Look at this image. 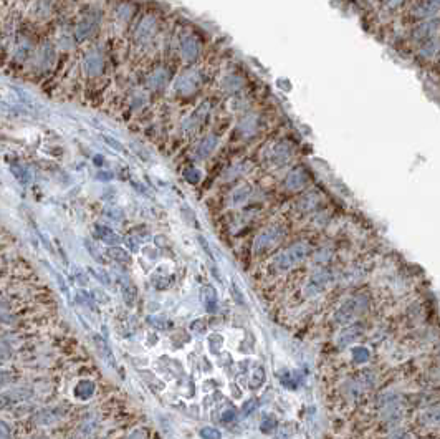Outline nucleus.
Returning <instances> with one entry per match:
<instances>
[{
  "label": "nucleus",
  "instance_id": "20",
  "mask_svg": "<svg viewBox=\"0 0 440 439\" xmlns=\"http://www.w3.org/2000/svg\"><path fill=\"white\" fill-rule=\"evenodd\" d=\"M99 237H101L106 244H118L119 242V237L116 234H113L111 230H101L99 232Z\"/></svg>",
  "mask_w": 440,
  "mask_h": 439
},
{
  "label": "nucleus",
  "instance_id": "16",
  "mask_svg": "<svg viewBox=\"0 0 440 439\" xmlns=\"http://www.w3.org/2000/svg\"><path fill=\"white\" fill-rule=\"evenodd\" d=\"M30 394H31V391L25 393V390L18 388V390H12L9 393H4V398H10L12 401H23L25 398H28Z\"/></svg>",
  "mask_w": 440,
  "mask_h": 439
},
{
  "label": "nucleus",
  "instance_id": "3",
  "mask_svg": "<svg viewBox=\"0 0 440 439\" xmlns=\"http://www.w3.org/2000/svg\"><path fill=\"white\" fill-rule=\"evenodd\" d=\"M329 280H331L329 272H326V271L314 272L311 277H310V280H308V284L305 285V295H306V297L318 295L319 292H323L324 288L328 287Z\"/></svg>",
  "mask_w": 440,
  "mask_h": 439
},
{
  "label": "nucleus",
  "instance_id": "19",
  "mask_svg": "<svg viewBox=\"0 0 440 439\" xmlns=\"http://www.w3.org/2000/svg\"><path fill=\"white\" fill-rule=\"evenodd\" d=\"M191 330L194 331V333H197V335H202V333H205V330H207V327H205V322L202 318H199V320H194V322L191 323Z\"/></svg>",
  "mask_w": 440,
  "mask_h": 439
},
{
  "label": "nucleus",
  "instance_id": "4",
  "mask_svg": "<svg viewBox=\"0 0 440 439\" xmlns=\"http://www.w3.org/2000/svg\"><path fill=\"white\" fill-rule=\"evenodd\" d=\"M61 416H63V411L60 408H47V410L36 413L35 423L40 426H50V424H55Z\"/></svg>",
  "mask_w": 440,
  "mask_h": 439
},
{
  "label": "nucleus",
  "instance_id": "7",
  "mask_svg": "<svg viewBox=\"0 0 440 439\" xmlns=\"http://www.w3.org/2000/svg\"><path fill=\"white\" fill-rule=\"evenodd\" d=\"M359 333H361V330L357 328V327H349V328L343 330L341 333L338 335V338H336L338 347H341V348L348 347V345H351L357 336H359Z\"/></svg>",
  "mask_w": 440,
  "mask_h": 439
},
{
  "label": "nucleus",
  "instance_id": "14",
  "mask_svg": "<svg viewBox=\"0 0 440 439\" xmlns=\"http://www.w3.org/2000/svg\"><path fill=\"white\" fill-rule=\"evenodd\" d=\"M207 343H209V350L212 351V353H218L220 348L224 347V338L220 335H217V333H213V335L209 336Z\"/></svg>",
  "mask_w": 440,
  "mask_h": 439
},
{
  "label": "nucleus",
  "instance_id": "11",
  "mask_svg": "<svg viewBox=\"0 0 440 439\" xmlns=\"http://www.w3.org/2000/svg\"><path fill=\"white\" fill-rule=\"evenodd\" d=\"M123 297H124V302L128 305H133L136 298V288L131 285L128 280L123 282Z\"/></svg>",
  "mask_w": 440,
  "mask_h": 439
},
{
  "label": "nucleus",
  "instance_id": "10",
  "mask_svg": "<svg viewBox=\"0 0 440 439\" xmlns=\"http://www.w3.org/2000/svg\"><path fill=\"white\" fill-rule=\"evenodd\" d=\"M280 381H281L283 386L288 388V390H297V388H298L297 375H293L291 372H286V373L280 375Z\"/></svg>",
  "mask_w": 440,
  "mask_h": 439
},
{
  "label": "nucleus",
  "instance_id": "22",
  "mask_svg": "<svg viewBox=\"0 0 440 439\" xmlns=\"http://www.w3.org/2000/svg\"><path fill=\"white\" fill-rule=\"evenodd\" d=\"M109 254H111L113 259L118 260V262H126V263L131 262V257H129L128 254H126L124 250H116V249H115V250H111Z\"/></svg>",
  "mask_w": 440,
  "mask_h": 439
},
{
  "label": "nucleus",
  "instance_id": "9",
  "mask_svg": "<svg viewBox=\"0 0 440 439\" xmlns=\"http://www.w3.org/2000/svg\"><path fill=\"white\" fill-rule=\"evenodd\" d=\"M94 342H96V347L99 348V351H101V355L104 356V360L109 363L111 366H115V356H113L111 350L108 347V343H106V340H103V338L99 336H94Z\"/></svg>",
  "mask_w": 440,
  "mask_h": 439
},
{
  "label": "nucleus",
  "instance_id": "17",
  "mask_svg": "<svg viewBox=\"0 0 440 439\" xmlns=\"http://www.w3.org/2000/svg\"><path fill=\"white\" fill-rule=\"evenodd\" d=\"M200 437L202 439H220L222 437V434H220V431L215 429V428H202L200 429Z\"/></svg>",
  "mask_w": 440,
  "mask_h": 439
},
{
  "label": "nucleus",
  "instance_id": "26",
  "mask_svg": "<svg viewBox=\"0 0 440 439\" xmlns=\"http://www.w3.org/2000/svg\"><path fill=\"white\" fill-rule=\"evenodd\" d=\"M0 432H2V439H9V426L5 424V421H2V429H0Z\"/></svg>",
  "mask_w": 440,
  "mask_h": 439
},
{
  "label": "nucleus",
  "instance_id": "6",
  "mask_svg": "<svg viewBox=\"0 0 440 439\" xmlns=\"http://www.w3.org/2000/svg\"><path fill=\"white\" fill-rule=\"evenodd\" d=\"M94 394V383L90 380H81L78 381L77 388H75V396L81 401H86L90 399Z\"/></svg>",
  "mask_w": 440,
  "mask_h": 439
},
{
  "label": "nucleus",
  "instance_id": "12",
  "mask_svg": "<svg viewBox=\"0 0 440 439\" xmlns=\"http://www.w3.org/2000/svg\"><path fill=\"white\" fill-rule=\"evenodd\" d=\"M260 429H262V432H265V434H270V432H273V431L276 429V419H275V416H272V415L263 416L262 423H260Z\"/></svg>",
  "mask_w": 440,
  "mask_h": 439
},
{
  "label": "nucleus",
  "instance_id": "5",
  "mask_svg": "<svg viewBox=\"0 0 440 439\" xmlns=\"http://www.w3.org/2000/svg\"><path fill=\"white\" fill-rule=\"evenodd\" d=\"M200 293H202V302L205 305V309L209 310L210 313H215L217 312V292H215V288H213L212 285H205V287H202Z\"/></svg>",
  "mask_w": 440,
  "mask_h": 439
},
{
  "label": "nucleus",
  "instance_id": "18",
  "mask_svg": "<svg viewBox=\"0 0 440 439\" xmlns=\"http://www.w3.org/2000/svg\"><path fill=\"white\" fill-rule=\"evenodd\" d=\"M148 320H149V323L153 325V327L159 328V330H164V328L169 327V323H164V322H167L166 317H149Z\"/></svg>",
  "mask_w": 440,
  "mask_h": 439
},
{
  "label": "nucleus",
  "instance_id": "23",
  "mask_svg": "<svg viewBox=\"0 0 440 439\" xmlns=\"http://www.w3.org/2000/svg\"><path fill=\"white\" fill-rule=\"evenodd\" d=\"M232 293H234V298H235V302H237L238 305H245V300H243V297H242L240 288H238L235 284H232Z\"/></svg>",
  "mask_w": 440,
  "mask_h": 439
},
{
  "label": "nucleus",
  "instance_id": "21",
  "mask_svg": "<svg viewBox=\"0 0 440 439\" xmlns=\"http://www.w3.org/2000/svg\"><path fill=\"white\" fill-rule=\"evenodd\" d=\"M255 410H256V399H248V401H245L243 406H242V415H243V416H248V415H251V413H253Z\"/></svg>",
  "mask_w": 440,
  "mask_h": 439
},
{
  "label": "nucleus",
  "instance_id": "13",
  "mask_svg": "<svg viewBox=\"0 0 440 439\" xmlns=\"http://www.w3.org/2000/svg\"><path fill=\"white\" fill-rule=\"evenodd\" d=\"M369 356H371V353H369L368 348H364V347L353 348V360L356 363H366V361H369Z\"/></svg>",
  "mask_w": 440,
  "mask_h": 439
},
{
  "label": "nucleus",
  "instance_id": "8",
  "mask_svg": "<svg viewBox=\"0 0 440 439\" xmlns=\"http://www.w3.org/2000/svg\"><path fill=\"white\" fill-rule=\"evenodd\" d=\"M265 380H267V372H265V368H263V366H259V368H256L255 372H253V375L250 376L248 385H250L251 390H259V388H262L263 383H265Z\"/></svg>",
  "mask_w": 440,
  "mask_h": 439
},
{
  "label": "nucleus",
  "instance_id": "25",
  "mask_svg": "<svg viewBox=\"0 0 440 439\" xmlns=\"http://www.w3.org/2000/svg\"><path fill=\"white\" fill-rule=\"evenodd\" d=\"M234 418H235V411H234V410H229V411H225V413H224L222 421H224V423H230Z\"/></svg>",
  "mask_w": 440,
  "mask_h": 439
},
{
  "label": "nucleus",
  "instance_id": "15",
  "mask_svg": "<svg viewBox=\"0 0 440 439\" xmlns=\"http://www.w3.org/2000/svg\"><path fill=\"white\" fill-rule=\"evenodd\" d=\"M422 423L425 424H438L440 423V410H429L422 415Z\"/></svg>",
  "mask_w": 440,
  "mask_h": 439
},
{
  "label": "nucleus",
  "instance_id": "2",
  "mask_svg": "<svg viewBox=\"0 0 440 439\" xmlns=\"http://www.w3.org/2000/svg\"><path fill=\"white\" fill-rule=\"evenodd\" d=\"M308 254H310V246H308V244H303V242L295 244L293 247L285 250V252L275 260V267L278 268L280 272L290 271L291 267H295L297 263L303 260Z\"/></svg>",
  "mask_w": 440,
  "mask_h": 439
},
{
  "label": "nucleus",
  "instance_id": "1",
  "mask_svg": "<svg viewBox=\"0 0 440 439\" xmlns=\"http://www.w3.org/2000/svg\"><path fill=\"white\" fill-rule=\"evenodd\" d=\"M368 307H369V298L366 295H357V297L346 300L335 313L336 323L348 325L351 322H354L357 317L362 315V313L368 310Z\"/></svg>",
  "mask_w": 440,
  "mask_h": 439
},
{
  "label": "nucleus",
  "instance_id": "24",
  "mask_svg": "<svg viewBox=\"0 0 440 439\" xmlns=\"http://www.w3.org/2000/svg\"><path fill=\"white\" fill-rule=\"evenodd\" d=\"M77 300L80 303H86V305H93V300H91V295H88V293H85V292H80L78 293V297H77Z\"/></svg>",
  "mask_w": 440,
  "mask_h": 439
}]
</instances>
